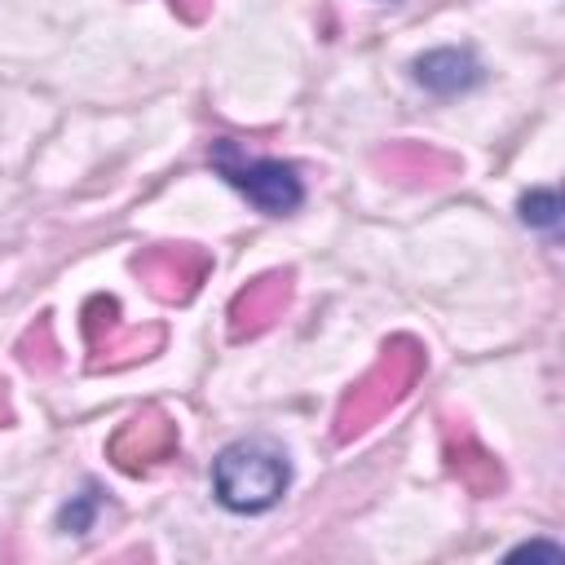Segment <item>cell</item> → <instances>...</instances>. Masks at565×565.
<instances>
[{
	"label": "cell",
	"mask_w": 565,
	"mask_h": 565,
	"mask_svg": "<svg viewBox=\"0 0 565 565\" xmlns=\"http://www.w3.org/2000/svg\"><path fill=\"white\" fill-rule=\"evenodd\" d=\"M18 358H22V366L35 371V375H49V371L62 366V358H57V340H53V322H49V318H35V322L22 331V340H18Z\"/></svg>",
	"instance_id": "11"
},
{
	"label": "cell",
	"mask_w": 565,
	"mask_h": 565,
	"mask_svg": "<svg viewBox=\"0 0 565 565\" xmlns=\"http://www.w3.org/2000/svg\"><path fill=\"white\" fill-rule=\"evenodd\" d=\"M441 446H446V468H450V477L468 490V494H499L503 490V463L459 424H446V437H441Z\"/></svg>",
	"instance_id": "9"
},
{
	"label": "cell",
	"mask_w": 565,
	"mask_h": 565,
	"mask_svg": "<svg viewBox=\"0 0 565 565\" xmlns=\"http://www.w3.org/2000/svg\"><path fill=\"white\" fill-rule=\"evenodd\" d=\"M291 481L287 455L269 441H234L212 459V490L230 512H265Z\"/></svg>",
	"instance_id": "2"
},
{
	"label": "cell",
	"mask_w": 565,
	"mask_h": 565,
	"mask_svg": "<svg viewBox=\"0 0 565 565\" xmlns=\"http://www.w3.org/2000/svg\"><path fill=\"white\" fill-rule=\"evenodd\" d=\"M84 344H88V371H124L163 349V327L159 322L124 327L115 296H93L84 305Z\"/></svg>",
	"instance_id": "4"
},
{
	"label": "cell",
	"mask_w": 565,
	"mask_h": 565,
	"mask_svg": "<svg viewBox=\"0 0 565 565\" xmlns=\"http://www.w3.org/2000/svg\"><path fill=\"white\" fill-rule=\"evenodd\" d=\"M291 305V269H269L256 282H247L234 300H230V340H252L260 331H269Z\"/></svg>",
	"instance_id": "7"
},
{
	"label": "cell",
	"mask_w": 565,
	"mask_h": 565,
	"mask_svg": "<svg viewBox=\"0 0 565 565\" xmlns=\"http://www.w3.org/2000/svg\"><path fill=\"white\" fill-rule=\"evenodd\" d=\"M516 212L534 230H556L561 225V194L556 190H530V194H521Z\"/></svg>",
	"instance_id": "12"
},
{
	"label": "cell",
	"mask_w": 565,
	"mask_h": 565,
	"mask_svg": "<svg viewBox=\"0 0 565 565\" xmlns=\"http://www.w3.org/2000/svg\"><path fill=\"white\" fill-rule=\"evenodd\" d=\"M375 168L397 181V185H441L450 177H459V159L428 146V141H388L380 154H375Z\"/></svg>",
	"instance_id": "8"
},
{
	"label": "cell",
	"mask_w": 565,
	"mask_h": 565,
	"mask_svg": "<svg viewBox=\"0 0 565 565\" xmlns=\"http://www.w3.org/2000/svg\"><path fill=\"white\" fill-rule=\"evenodd\" d=\"M512 556H547V561H561L565 552H561L556 543H525V547H516Z\"/></svg>",
	"instance_id": "15"
},
{
	"label": "cell",
	"mask_w": 565,
	"mask_h": 565,
	"mask_svg": "<svg viewBox=\"0 0 565 565\" xmlns=\"http://www.w3.org/2000/svg\"><path fill=\"white\" fill-rule=\"evenodd\" d=\"M93 508H97V490H84L75 503L62 508V530H88L93 525Z\"/></svg>",
	"instance_id": "13"
},
{
	"label": "cell",
	"mask_w": 565,
	"mask_h": 565,
	"mask_svg": "<svg viewBox=\"0 0 565 565\" xmlns=\"http://www.w3.org/2000/svg\"><path fill=\"white\" fill-rule=\"evenodd\" d=\"M207 159H212V168H216L238 194H247V203H256L265 216H287V212H296V207L305 203V185H300L296 168L282 163V159L247 154V150H243L238 141H230V137L212 141Z\"/></svg>",
	"instance_id": "3"
},
{
	"label": "cell",
	"mask_w": 565,
	"mask_h": 565,
	"mask_svg": "<svg viewBox=\"0 0 565 565\" xmlns=\"http://www.w3.org/2000/svg\"><path fill=\"white\" fill-rule=\"evenodd\" d=\"M177 424L163 415V411H141V415H132V419H124L115 433H110V441H106V459L119 468V472H150V468H159L163 459H172L177 455Z\"/></svg>",
	"instance_id": "6"
},
{
	"label": "cell",
	"mask_w": 565,
	"mask_h": 565,
	"mask_svg": "<svg viewBox=\"0 0 565 565\" xmlns=\"http://www.w3.org/2000/svg\"><path fill=\"white\" fill-rule=\"evenodd\" d=\"M132 274L163 305H185L212 274V256L199 243H154L132 256Z\"/></svg>",
	"instance_id": "5"
},
{
	"label": "cell",
	"mask_w": 565,
	"mask_h": 565,
	"mask_svg": "<svg viewBox=\"0 0 565 565\" xmlns=\"http://www.w3.org/2000/svg\"><path fill=\"white\" fill-rule=\"evenodd\" d=\"M424 344L415 340V335H393V340H384V349H380V358L366 366V375L358 380V384H349V393L340 397V406H335V428H331V437L335 441H353V437H362L371 424H380L411 388H415V380L424 375Z\"/></svg>",
	"instance_id": "1"
},
{
	"label": "cell",
	"mask_w": 565,
	"mask_h": 565,
	"mask_svg": "<svg viewBox=\"0 0 565 565\" xmlns=\"http://www.w3.org/2000/svg\"><path fill=\"white\" fill-rule=\"evenodd\" d=\"M9 419H13V406H9V384L0 380V428H4Z\"/></svg>",
	"instance_id": "16"
},
{
	"label": "cell",
	"mask_w": 565,
	"mask_h": 565,
	"mask_svg": "<svg viewBox=\"0 0 565 565\" xmlns=\"http://www.w3.org/2000/svg\"><path fill=\"white\" fill-rule=\"evenodd\" d=\"M172 9H177V18H185V22H203L207 9H212V0H172Z\"/></svg>",
	"instance_id": "14"
},
{
	"label": "cell",
	"mask_w": 565,
	"mask_h": 565,
	"mask_svg": "<svg viewBox=\"0 0 565 565\" xmlns=\"http://www.w3.org/2000/svg\"><path fill=\"white\" fill-rule=\"evenodd\" d=\"M415 79L428 88V93H441V97H455V93H468L486 79L481 62L468 53V49H433L424 57H415Z\"/></svg>",
	"instance_id": "10"
}]
</instances>
